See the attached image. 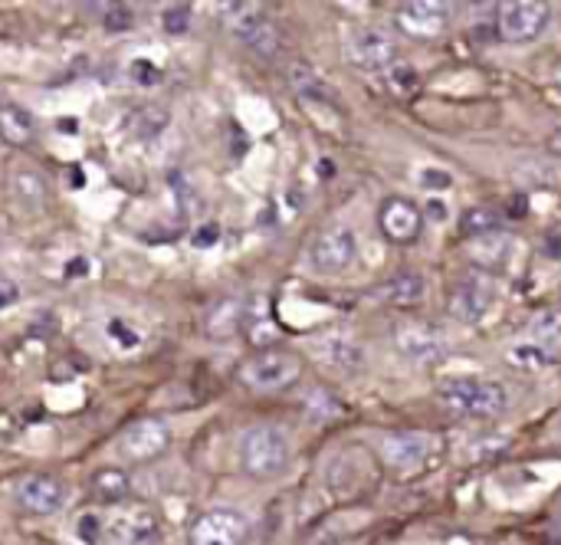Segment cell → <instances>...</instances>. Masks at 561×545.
<instances>
[{
	"label": "cell",
	"mask_w": 561,
	"mask_h": 545,
	"mask_svg": "<svg viewBox=\"0 0 561 545\" xmlns=\"http://www.w3.org/2000/svg\"><path fill=\"white\" fill-rule=\"evenodd\" d=\"M293 461L289 434L276 424H253L240 438V467L253 480H276Z\"/></svg>",
	"instance_id": "obj_1"
},
{
	"label": "cell",
	"mask_w": 561,
	"mask_h": 545,
	"mask_svg": "<svg viewBox=\"0 0 561 545\" xmlns=\"http://www.w3.org/2000/svg\"><path fill=\"white\" fill-rule=\"evenodd\" d=\"M440 401L473 421H493L510 408V388L493 378H450L440 385Z\"/></svg>",
	"instance_id": "obj_2"
},
{
	"label": "cell",
	"mask_w": 561,
	"mask_h": 545,
	"mask_svg": "<svg viewBox=\"0 0 561 545\" xmlns=\"http://www.w3.org/2000/svg\"><path fill=\"white\" fill-rule=\"evenodd\" d=\"M237 378L243 388L256 395H276V391L293 388L302 378V362L289 349H263L240 365Z\"/></svg>",
	"instance_id": "obj_3"
},
{
	"label": "cell",
	"mask_w": 561,
	"mask_h": 545,
	"mask_svg": "<svg viewBox=\"0 0 561 545\" xmlns=\"http://www.w3.org/2000/svg\"><path fill=\"white\" fill-rule=\"evenodd\" d=\"M549 23H552V7L542 0H510L493 10L496 39L513 46L539 39L549 30Z\"/></svg>",
	"instance_id": "obj_4"
},
{
	"label": "cell",
	"mask_w": 561,
	"mask_h": 545,
	"mask_svg": "<svg viewBox=\"0 0 561 545\" xmlns=\"http://www.w3.org/2000/svg\"><path fill=\"white\" fill-rule=\"evenodd\" d=\"M355 257H358V234L352 227H342V224L319 230L309 240V250H306V263L319 276L345 273L355 263Z\"/></svg>",
	"instance_id": "obj_5"
},
{
	"label": "cell",
	"mask_w": 561,
	"mask_h": 545,
	"mask_svg": "<svg viewBox=\"0 0 561 545\" xmlns=\"http://www.w3.org/2000/svg\"><path fill=\"white\" fill-rule=\"evenodd\" d=\"M378 447H381L385 464L394 474L414 477V474H421L431 464V457L437 451V438L434 434H421V431H391V434H381Z\"/></svg>",
	"instance_id": "obj_6"
},
{
	"label": "cell",
	"mask_w": 561,
	"mask_h": 545,
	"mask_svg": "<svg viewBox=\"0 0 561 545\" xmlns=\"http://www.w3.org/2000/svg\"><path fill=\"white\" fill-rule=\"evenodd\" d=\"M348 63L368 72H388L398 63V43L388 30L381 26H355L345 43Z\"/></svg>",
	"instance_id": "obj_7"
},
{
	"label": "cell",
	"mask_w": 561,
	"mask_h": 545,
	"mask_svg": "<svg viewBox=\"0 0 561 545\" xmlns=\"http://www.w3.org/2000/svg\"><path fill=\"white\" fill-rule=\"evenodd\" d=\"M250 540V520L233 507H214L201 513L187 533L191 545H247Z\"/></svg>",
	"instance_id": "obj_8"
},
{
	"label": "cell",
	"mask_w": 561,
	"mask_h": 545,
	"mask_svg": "<svg viewBox=\"0 0 561 545\" xmlns=\"http://www.w3.org/2000/svg\"><path fill=\"white\" fill-rule=\"evenodd\" d=\"M168 447H171V431L158 418H141V421L128 424L118 441V454L125 464H151V461L164 457Z\"/></svg>",
	"instance_id": "obj_9"
},
{
	"label": "cell",
	"mask_w": 561,
	"mask_h": 545,
	"mask_svg": "<svg viewBox=\"0 0 561 545\" xmlns=\"http://www.w3.org/2000/svg\"><path fill=\"white\" fill-rule=\"evenodd\" d=\"M454 7L447 0H411L394 10V26L414 39H437L450 30Z\"/></svg>",
	"instance_id": "obj_10"
},
{
	"label": "cell",
	"mask_w": 561,
	"mask_h": 545,
	"mask_svg": "<svg viewBox=\"0 0 561 545\" xmlns=\"http://www.w3.org/2000/svg\"><path fill=\"white\" fill-rule=\"evenodd\" d=\"M394 349L414 365H437L447 355L444 336L431 322H421V319H401L394 326Z\"/></svg>",
	"instance_id": "obj_11"
},
{
	"label": "cell",
	"mask_w": 561,
	"mask_h": 545,
	"mask_svg": "<svg viewBox=\"0 0 561 545\" xmlns=\"http://www.w3.org/2000/svg\"><path fill=\"white\" fill-rule=\"evenodd\" d=\"M105 536L115 545H151L158 540V516L141 503L118 507L112 516H102V543Z\"/></svg>",
	"instance_id": "obj_12"
},
{
	"label": "cell",
	"mask_w": 561,
	"mask_h": 545,
	"mask_svg": "<svg viewBox=\"0 0 561 545\" xmlns=\"http://www.w3.org/2000/svg\"><path fill=\"white\" fill-rule=\"evenodd\" d=\"M16 507L26 516H56L66 507V487L49 474H30L16 484Z\"/></svg>",
	"instance_id": "obj_13"
},
{
	"label": "cell",
	"mask_w": 561,
	"mask_h": 545,
	"mask_svg": "<svg viewBox=\"0 0 561 545\" xmlns=\"http://www.w3.org/2000/svg\"><path fill=\"white\" fill-rule=\"evenodd\" d=\"M378 227L391 243H414L424 230V214L408 197H388L378 207Z\"/></svg>",
	"instance_id": "obj_14"
},
{
	"label": "cell",
	"mask_w": 561,
	"mask_h": 545,
	"mask_svg": "<svg viewBox=\"0 0 561 545\" xmlns=\"http://www.w3.org/2000/svg\"><path fill=\"white\" fill-rule=\"evenodd\" d=\"M496 306V289L486 276H467L454 286L450 293V313L460 322H483L490 316V309Z\"/></svg>",
	"instance_id": "obj_15"
},
{
	"label": "cell",
	"mask_w": 561,
	"mask_h": 545,
	"mask_svg": "<svg viewBox=\"0 0 561 545\" xmlns=\"http://www.w3.org/2000/svg\"><path fill=\"white\" fill-rule=\"evenodd\" d=\"M312 352H316V359H319L322 365H329V368H335V372H342V375L358 372L362 362H365L362 342H358L355 336H348V332H325V336H319V339L312 342Z\"/></svg>",
	"instance_id": "obj_16"
},
{
	"label": "cell",
	"mask_w": 561,
	"mask_h": 545,
	"mask_svg": "<svg viewBox=\"0 0 561 545\" xmlns=\"http://www.w3.org/2000/svg\"><path fill=\"white\" fill-rule=\"evenodd\" d=\"M250 306H247V299L243 296H224V299H217L210 309H207V316H204V332L210 336V339H217V342H224V339H233V336H240L247 326H250Z\"/></svg>",
	"instance_id": "obj_17"
},
{
	"label": "cell",
	"mask_w": 561,
	"mask_h": 545,
	"mask_svg": "<svg viewBox=\"0 0 561 545\" xmlns=\"http://www.w3.org/2000/svg\"><path fill=\"white\" fill-rule=\"evenodd\" d=\"M10 191H13V201L30 214H39L49 197V184L33 164H16L10 171Z\"/></svg>",
	"instance_id": "obj_18"
},
{
	"label": "cell",
	"mask_w": 561,
	"mask_h": 545,
	"mask_svg": "<svg viewBox=\"0 0 561 545\" xmlns=\"http://www.w3.org/2000/svg\"><path fill=\"white\" fill-rule=\"evenodd\" d=\"M89 493L102 507H125L131 500V474L118 467H99L89 477Z\"/></svg>",
	"instance_id": "obj_19"
},
{
	"label": "cell",
	"mask_w": 561,
	"mask_h": 545,
	"mask_svg": "<svg viewBox=\"0 0 561 545\" xmlns=\"http://www.w3.org/2000/svg\"><path fill=\"white\" fill-rule=\"evenodd\" d=\"M427 296V280L414 270H404L398 276H391L381 289H378V299L388 303V306H398V309H411L417 303H424Z\"/></svg>",
	"instance_id": "obj_20"
},
{
	"label": "cell",
	"mask_w": 561,
	"mask_h": 545,
	"mask_svg": "<svg viewBox=\"0 0 561 545\" xmlns=\"http://www.w3.org/2000/svg\"><path fill=\"white\" fill-rule=\"evenodd\" d=\"M0 138L13 148H30L36 138V122L23 105L3 102L0 105Z\"/></svg>",
	"instance_id": "obj_21"
},
{
	"label": "cell",
	"mask_w": 561,
	"mask_h": 545,
	"mask_svg": "<svg viewBox=\"0 0 561 545\" xmlns=\"http://www.w3.org/2000/svg\"><path fill=\"white\" fill-rule=\"evenodd\" d=\"M220 20H224V26H227L233 36L247 39L256 26H263V23L270 20V13H266V7H260V3H230V7L220 10Z\"/></svg>",
	"instance_id": "obj_22"
},
{
	"label": "cell",
	"mask_w": 561,
	"mask_h": 545,
	"mask_svg": "<svg viewBox=\"0 0 561 545\" xmlns=\"http://www.w3.org/2000/svg\"><path fill=\"white\" fill-rule=\"evenodd\" d=\"M510 362L523 372H549V368H559V352L542 345V342H519L510 349Z\"/></svg>",
	"instance_id": "obj_23"
},
{
	"label": "cell",
	"mask_w": 561,
	"mask_h": 545,
	"mask_svg": "<svg viewBox=\"0 0 561 545\" xmlns=\"http://www.w3.org/2000/svg\"><path fill=\"white\" fill-rule=\"evenodd\" d=\"M289 86H293L306 102H329V99H332L325 79H322L312 66H306V63H293V66H289Z\"/></svg>",
	"instance_id": "obj_24"
},
{
	"label": "cell",
	"mask_w": 561,
	"mask_h": 545,
	"mask_svg": "<svg viewBox=\"0 0 561 545\" xmlns=\"http://www.w3.org/2000/svg\"><path fill=\"white\" fill-rule=\"evenodd\" d=\"M253 53H260V56H276L279 53V46H283V33H279V26H276V20L270 16L263 26H256L247 39H243Z\"/></svg>",
	"instance_id": "obj_25"
},
{
	"label": "cell",
	"mask_w": 561,
	"mask_h": 545,
	"mask_svg": "<svg viewBox=\"0 0 561 545\" xmlns=\"http://www.w3.org/2000/svg\"><path fill=\"white\" fill-rule=\"evenodd\" d=\"M171 122V115H168V109H161V105H148V109H141L138 112V118H135V135L138 138H158L161 132H164V125Z\"/></svg>",
	"instance_id": "obj_26"
},
{
	"label": "cell",
	"mask_w": 561,
	"mask_h": 545,
	"mask_svg": "<svg viewBox=\"0 0 561 545\" xmlns=\"http://www.w3.org/2000/svg\"><path fill=\"white\" fill-rule=\"evenodd\" d=\"M99 20L108 33H128L135 26V10L128 3H105L99 10Z\"/></svg>",
	"instance_id": "obj_27"
},
{
	"label": "cell",
	"mask_w": 561,
	"mask_h": 545,
	"mask_svg": "<svg viewBox=\"0 0 561 545\" xmlns=\"http://www.w3.org/2000/svg\"><path fill=\"white\" fill-rule=\"evenodd\" d=\"M463 230H467V237H473V240L490 237V234H500V217H496L493 211L477 207V211H470V214L463 217Z\"/></svg>",
	"instance_id": "obj_28"
},
{
	"label": "cell",
	"mask_w": 561,
	"mask_h": 545,
	"mask_svg": "<svg viewBox=\"0 0 561 545\" xmlns=\"http://www.w3.org/2000/svg\"><path fill=\"white\" fill-rule=\"evenodd\" d=\"M533 329H536V342H542L549 349H556L561 342V316H546Z\"/></svg>",
	"instance_id": "obj_29"
},
{
	"label": "cell",
	"mask_w": 561,
	"mask_h": 545,
	"mask_svg": "<svg viewBox=\"0 0 561 545\" xmlns=\"http://www.w3.org/2000/svg\"><path fill=\"white\" fill-rule=\"evenodd\" d=\"M161 23H164L168 33H187V26H191V10H187V7H168V10L161 13Z\"/></svg>",
	"instance_id": "obj_30"
},
{
	"label": "cell",
	"mask_w": 561,
	"mask_h": 545,
	"mask_svg": "<svg viewBox=\"0 0 561 545\" xmlns=\"http://www.w3.org/2000/svg\"><path fill=\"white\" fill-rule=\"evenodd\" d=\"M421 181H424V188H427V191H431V188H434V191H444V188H450V184H454V178H450L447 171H431V168H427V171H421Z\"/></svg>",
	"instance_id": "obj_31"
},
{
	"label": "cell",
	"mask_w": 561,
	"mask_h": 545,
	"mask_svg": "<svg viewBox=\"0 0 561 545\" xmlns=\"http://www.w3.org/2000/svg\"><path fill=\"white\" fill-rule=\"evenodd\" d=\"M214 240H217V230H214V227H207V230H201V234H197V240H194V243H197V247H210Z\"/></svg>",
	"instance_id": "obj_32"
},
{
	"label": "cell",
	"mask_w": 561,
	"mask_h": 545,
	"mask_svg": "<svg viewBox=\"0 0 561 545\" xmlns=\"http://www.w3.org/2000/svg\"><path fill=\"white\" fill-rule=\"evenodd\" d=\"M546 145H549V151H552V155H561V125L552 128V135H549V141H546Z\"/></svg>",
	"instance_id": "obj_33"
}]
</instances>
